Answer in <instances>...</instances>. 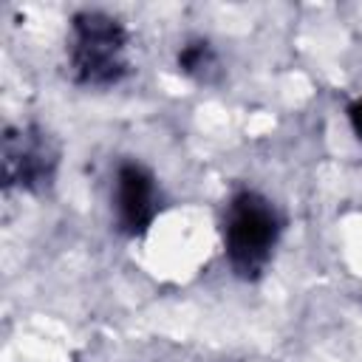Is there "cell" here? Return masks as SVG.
Masks as SVG:
<instances>
[{"label": "cell", "instance_id": "obj_1", "mask_svg": "<svg viewBox=\"0 0 362 362\" xmlns=\"http://www.w3.org/2000/svg\"><path fill=\"white\" fill-rule=\"evenodd\" d=\"M221 235L223 255L232 272L243 280H255L263 274L280 243L283 218L266 195L255 189H240L223 206Z\"/></svg>", "mask_w": 362, "mask_h": 362}, {"label": "cell", "instance_id": "obj_2", "mask_svg": "<svg viewBox=\"0 0 362 362\" xmlns=\"http://www.w3.org/2000/svg\"><path fill=\"white\" fill-rule=\"evenodd\" d=\"M68 68L79 85L110 88L127 71V28L107 11H76L68 25Z\"/></svg>", "mask_w": 362, "mask_h": 362}, {"label": "cell", "instance_id": "obj_3", "mask_svg": "<svg viewBox=\"0 0 362 362\" xmlns=\"http://www.w3.org/2000/svg\"><path fill=\"white\" fill-rule=\"evenodd\" d=\"M3 187L20 192H45L59 167V144L37 124L6 127L3 133Z\"/></svg>", "mask_w": 362, "mask_h": 362}, {"label": "cell", "instance_id": "obj_4", "mask_svg": "<svg viewBox=\"0 0 362 362\" xmlns=\"http://www.w3.org/2000/svg\"><path fill=\"white\" fill-rule=\"evenodd\" d=\"M110 201H113L116 226L124 235L139 238L153 226V221L158 215V206H161L158 181L144 164L122 161L116 167V175H113Z\"/></svg>", "mask_w": 362, "mask_h": 362}, {"label": "cell", "instance_id": "obj_5", "mask_svg": "<svg viewBox=\"0 0 362 362\" xmlns=\"http://www.w3.org/2000/svg\"><path fill=\"white\" fill-rule=\"evenodd\" d=\"M221 62H218V54L215 48L206 42V40H189L181 45L178 51V71L195 82H212L215 74H218Z\"/></svg>", "mask_w": 362, "mask_h": 362}, {"label": "cell", "instance_id": "obj_6", "mask_svg": "<svg viewBox=\"0 0 362 362\" xmlns=\"http://www.w3.org/2000/svg\"><path fill=\"white\" fill-rule=\"evenodd\" d=\"M348 122H351L354 136L362 141V96H359V99H354V102L348 105Z\"/></svg>", "mask_w": 362, "mask_h": 362}]
</instances>
